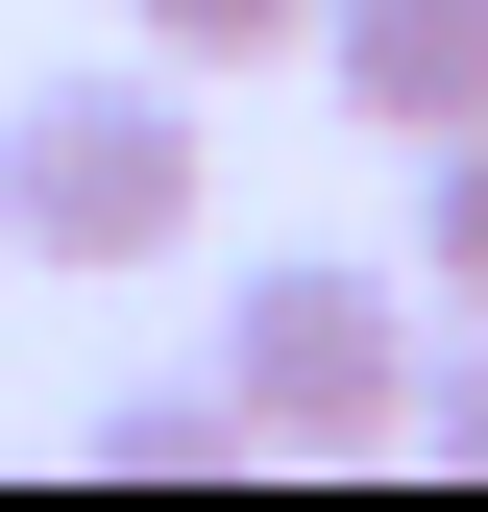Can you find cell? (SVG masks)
I'll return each mask as SVG.
<instances>
[{
    "mask_svg": "<svg viewBox=\"0 0 488 512\" xmlns=\"http://www.w3.org/2000/svg\"><path fill=\"white\" fill-rule=\"evenodd\" d=\"M220 196V147H196V74H25L0 98V244L25 269H171Z\"/></svg>",
    "mask_w": 488,
    "mask_h": 512,
    "instance_id": "6da1fadb",
    "label": "cell"
},
{
    "mask_svg": "<svg viewBox=\"0 0 488 512\" xmlns=\"http://www.w3.org/2000/svg\"><path fill=\"white\" fill-rule=\"evenodd\" d=\"M415 269H342V244H269V269L220 293V391L244 439H293V464H366V439H415Z\"/></svg>",
    "mask_w": 488,
    "mask_h": 512,
    "instance_id": "7a4b0ae2",
    "label": "cell"
},
{
    "mask_svg": "<svg viewBox=\"0 0 488 512\" xmlns=\"http://www.w3.org/2000/svg\"><path fill=\"white\" fill-rule=\"evenodd\" d=\"M318 74H342V122L440 147V122H488V0H318Z\"/></svg>",
    "mask_w": 488,
    "mask_h": 512,
    "instance_id": "3957f363",
    "label": "cell"
},
{
    "mask_svg": "<svg viewBox=\"0 0 488 512\" xmlns=\"http://www.w3.org/2000/svg\"><path fill=\"white\" fill-rule=\"evenodd\" d=\"M98 464L196 488V464H244V391H220V366H147V391H98Z\"/></svg>",
    "mask_w": 488,
    "mask_h": 512,
    "instance_id": "277c9868",
    "label": "cell"
},
{
    "mask_svg": "<svg viewBox=\"0 0 488 512\" xmlns=\"http://www.w3.org/2000/svg\"><path fill=\"white\" fill-rule=\"evenodd\" d=\"M415 293L488 317V122H440V147H415Z\"/></svg>",
    "mask_w": 488,
    "mask_h": 512,
    "instance_id": "5b68a950",
    "label": "cell"
},
{
    "mask_svg": "<svg viewBox=\"0 0 488 512\" xmlns=\"http://www.w3.org/2000/svg\"><path fill=\"white\" fill-rule=\"evenodd\" d=\"M171 74H269V49H318V0H147Z\"/></svg>",
    "mask_w": 488,
    "mask_h": 512,
    "instance_id": "8992f818",
    "label": "cell"
},
{
    "mask_svg": "<svg viewBox=\"0 0 488 512\" xmlns=\"http://www.w3.org/2000/svg\"><path fill=\"white\" fill-rule=\"evenodd\" d=\"M415 439H440V464H488V317H464V342H415Z\"/></svg>",
    "mask_w": 488,
    "mask_h": 512,
    "instance_id": "52a82bcc",
    "label": "cell"
}]
</instances>
